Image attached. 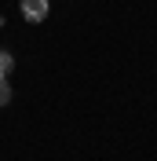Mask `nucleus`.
<instances>
[{
  "mask_svg": "<svg viewBox=\"0 0 157 161\" xmlns=\"http://www.w3.org/2000/svg\"><path fill=\"white\" fill-rule=\"evenodd\" d=\"M22 19L26 22H44L48 19V0H22Z\"/></svg>",
  "mask_w": 157,
  "mask_h": 161,
  "instance_id": "obj_1",
  "label": "nucleus"
},
{
  "mask_svg": "<svg viewBox=\"0 0 157 161\" xmlns=\"http://www.w3.org/2000/svg\"><path fill=\"white\" fill-rule=\"evenodd\" d=\"M11 66H15V55H11V51H0V77H8Z\"/></svg>",
  "mask_w": 157,
  "mask_h": 161,
  "instance_id": "obj_2",
  "label": "nucleus"
},
{
  "mask_svg": "<svg viewBox=\"0 0 157 161\" xmlns=\"http://www.w3.org/2000/svg\"><path fill=\"white\" fill-rule=\"evenodd\" d=\"M11 103V84H8V77H0V106H8Z\"/></svg>",
  "mask_w": 157,
  "mask_h": 161,
  "instance_id": "obj_3",
  "label": "nucleus"
}]
</instances>
